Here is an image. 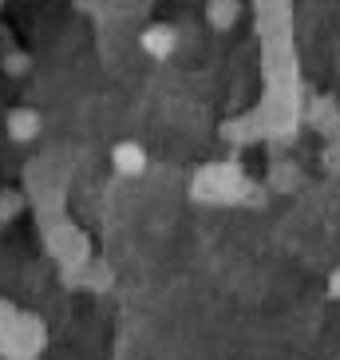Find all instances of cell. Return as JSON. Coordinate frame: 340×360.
Masks as SVG:
<instances>
[{
	"instance_id": "1",
	"label": "cell",
	"mask_w": 340,
	"mask_h": 360,
	"mask_svg": "<svg viewBox=\"0 0 340 360\" xmlns=\"http://www.w3.org/2000/svg\"><path fill=\"white\" fill-rule=\"evenodd\" d=\"M115 159H119V167L127 170V174H135V170H143V150H135V147H123V150L115 155Z\"/></svg>"
},
{
	"instance_id": "2",
	"label": "cell",
	"mask_w": 340,
	"mask_h": 360,
	"mask_svg": "<svg viewBox=\"0 0 340 360\" xmlns=\"http://www.w3.org/2000/svg\"><path fill=\"white\" fill-rule=\"evenodd\" d=\"M170 44H174V36H170V32H147V48H150L155 56H166Z\"/></svg>"
},
{
	"instance_id": "3",
	"label": "cell",
	"mask_w": 340,
	"mask_h": 360,
	"mask_svg": "<svg viewBox=\"0 0 340 360\" xmlns=\"http://www.w3.org/2000/svg\"><path fill=\"white\" fill-rule=\"evenodd\" d=\"M332 293H336V297H340V274H336V277H332Z\"/></svg>"
}]
</instances>
